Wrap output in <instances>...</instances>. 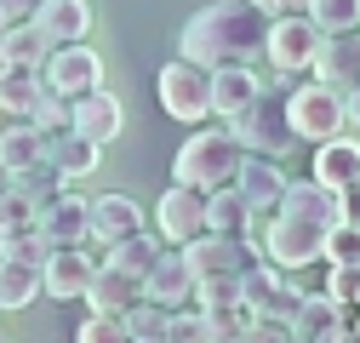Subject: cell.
<instances>
[{
    "label": "cell",
    "mask_w": 360,
    "mask_h": 343,
    "mask_svg": "<svg viewBox=\"0 0 360 343\" xmlns=\"http://www.w3.org/2000/svg\"><path fill=\"white\" fill-rule=\"evenodd\" d=\"M326 343H360V326H354V321H343V326H338Z\"/></svg>",
    "instance_id": "45"
},
{
    "label": "cell",
    "mask_w": 360,
    "mask_h": 343,
    "mask_svg": "<svg viewBox=\"0 0 360 343\" xmlns=\"http://www.w3.org/2000/svg\"><path fill=\"white\" fill-rule=\"evenodd\" d=\"M155 218H160V235L177 240V246H195L206 235V195L189 189V183H172L155 206Z\"/></svg>",
    "instance_id": "12"
},
{
    "label": "cell",
    "mask_w": 360,
    "mask_h": 343,
    "mask_svg": "<svg viewBox=\"0 0 360 343\" xmlns=\"http://www.w3.org/2000/svg\"><path fill=\"white\" fill-rule=\"evenodd\" d=\"M40 98H46V80H40V69H0V115L29 120Z\"/></svg>",
    "instance_id": "24"
},
{
    "label": "cell",
    "mask_w": 360,
    "mask_h": 343,
    "mask_svg": "<svg viewBox=\"0 0 360 343\" xmlns=\"http://www.w3.org/2000/svg\"><path fill=\"white\" fill-rule=\"evenodd\" d=\"M12 34V18H6V6H0V40H6Z\"/></svg>",
    "instance_id": "47"
},
{
    "label": "cell",
    "mask_w": 360,
    "mask_h": 343,
    "mask_svg": "<svg viewBox=\"0 0 360 343\" xmlns=\"http://www.w3.org/2000/svg\"><path fill=\"white\" fill-rule=\"evenodd\" d=\"M0 257H6V235H0Z\"/></svg>",
    "instance_id": "49"
},
{
    "label": "cell",
    "mask_w": 360,
    "mask_h": 343,
    "mask_svg": "<svg viewBox=\"0 0 360 343\" xmlns=\"http://www.w3.org/2000/svg\"><path fill=\"white\" fill-rule=\"evenodd\" d=\"M184 264L195 269V280H246L257 269V257H252V240L200 235L195 246H184Z\"/></svg>",
    "instance_id": "10"
},
{
    "label": "cell",
    "mask_w": 360,
    "mask_h": 343,
    "mask_svg": "<svg viewBox=\"0 0 360 343\" xmlns=\"http://www.w3.org/2000/svg\"><path fill=\"white\" fill-rule=\"evenodd\" d=\"M257 98H263V80H257L252 69H217V75H212V115H223L229 126H235Z\"/></svg>",
    "instance_id": "21"
},
{
    "label": "cell",
    "mask_w": 360,
    "mask_h": 343,
    "mask_svg": "<svg viewBox=\"0 0 360 343\" xmlns=\"http://www.w3.org/2000/svg\"><path fill=\"white\" fill-rule=\"evenodd\" d=\"M343 103H349V126H360V86H354V92H349Z\"/></svg>",
    "instance_id": "46"
},
{
    "label": "cell",
    "mask_w": 360,
    "mask_h": 343,
    "mask_svg": "<svg viewBox=\"0 0 360 343\" xmlns=\"http://www.w3.org/2000/svg\"><path fill=\"white\" fill-rule=\"evenodd\" d=\"M29 126H34V132L46 138V143H58V138L69 132V103H63L58 92H46V98L34 103V115H29Z\"/></svg>",
    "instance_id": "34"
},
{
    "label": "cell",
    "mask_w": 360,
    "mask_h": 343,
    "mask_svg": "<svg viewBox=\"0 0 360 343\" xmlns=\"http://www.w3.org/2000/svg\"><path fill=\"white\" fill-rule=\"evenodd\" d=\"M29 23L46 34L52 46H80L86 29H92V6H86V0H40Z\"/></svg>",
    "instance_id": "16"
},
{
    "label": "cell",
    "mask_w": 360,
    "mask_h": 343,
    "mask_svg": "<svg viewBox=\"0 0 360 343\" xmlns=\"http://www.w3.org/2000/svg\"><path fill=\"white\" fill-rule=\"evenodd\" d=\"M0 315H6V309H0Z\"/></svg>",
    "instance_id": "52"
},
{
    "label": "cell",
    "mask_w": 360,
    "mask_h": 343,
    "mask_svg": "<svg viewBox=\"0 0 360 343\" xmlns=\"http://www.w3.org/2000/svg\"><path fill=\"white\" fill-rule=\"evenodd\" d=\"M143 343H166V337H143Z\"/></svg>",
    "instance_id": "50"
},
{
    "label": "cell",
    "mask_w": 360,
    "mask_h": 343,
    "mask_svg": "<svg viewBox=\"0 0 360 343\" xmlns=\"http://www.w3.org/2000/svg\"><path fill=\"white\" fill-rule=\"evenodd\" d=\"M343 321H349V315L332 304V297H303V309H297V321H292V337H303V343H326Z\"/></svg>",
    "instance_id": "27"
},
{
    "label": "cell",
    "mask_w": 360,
    "mask_h": 343,
    "mask_svg": "<svg viewBox=\"0 0 360 343\" xmlns=\"http://www.w3.org/2000/svg\"><path fill=\"white\" fill-rule=\"evenodd\" d=\"M252 6H257L269 23H275V18H286V0H252Z\"/></svg>",
    "instance_id": "44"
},
{
    "label": "cell",
    "mask_w": 360,
    "mask_h": 343,
    "mask_svg": "<svg viewBox=\"0 0 360 343\" xmlns=\"http://www.w3.org/2000/svg\"><path fill=\"white\" fill-rule=\"evenodd\" d=\"M303 297H309V292H297V286L286 280V269H275V264H257V269L240 280V304H246L257 321H275V326H292V321H297Z\"/></svg>",
    "instance_id": "7"
},
{
    "label": "cell",
    "mask_w": 360,
    "mask_h": 343,
    "mask_svg": "<svg viewBox=\"0 0 360 343\" xmlns=\"http://www.w3.org/2000/svg\"><path fill=\"white\" fill-rule=\"evenodd\" d=\"M326 257H332V269L338 264H360V229L354 224H338L332 240H326Z\"/></svg>",
    "instance_id": "40"
},
{
    "label": "cell",
    "mask_w": 360,
    "mask_h": 343,
    "mask_svg": "<svg viewBox=\"0 0 360 343\" xmlns=\"http://www.w3.org/2000/svg\"><path fill=\"white\" fill-rule=\"evenodd\" d=\"M75 343H138L126 326V315H92V321H80Z\"/></svg>",
    "instance_id": "35"
},
{
    "label": "cell",
    "mask_w": 360,
    "mask_h": 343,
    "mask_svg": "<svg viewBox=\"0 0 360 343\" xmlns=\"http://www.w3.org/2000/svg\"><path fill=\"white\" fill-rule=\"evenodd\" d=\"M343 224V195L326 189V183H286L281 195V212L269 218V235H263V252L275 269H303V264H321L326 257V240L332 229Z\"/></svg>",
    "instance_id": "1"
},
{
    "label": "cell",
    "mask_w": 360,
    "mask_h": 343,
    "mask_svg": "<svg viewBox=\"0 0 360 343\" xmlns=\"http://www.w3.org/2000/svg\"><path fill=\"white\" fill-rule=\"evenodd\" d=\"M166 343H223L217 337V326H212V315H184V309H177L172 315V332H166Z\"/></svg>",
    "instance_id": "37"
},
{
    "label": "cell",
    "mask_w": 360,
    "mask_h": 343,
    "mask_svg": "<svg viewBox=\"0 0 360 343\" xmlns=\"http://www.w3.org/2000/svg\"><path fill=\"white\" fill-rule=\"evenodd\" d=\"M40 292H46V286H40V269L0 264V309H29Z\"/></svg>",
    "instance_id": "31"
},
{
    "label": "cell",
    "mask_w": 360,
    "mask_h": 343,
    "mask_svg": "<svg viewBox=\"0 0 360 343\" xmlns=\"http://www.w3.org/2000/svg\"><path fill=\"white\" fill-rule=\"evenodd\" d=\"M326 297H332L338 309H360V264H338V269H332V292H326Z\"/></svg>",
    "instance_id": "39"
},
{
    "label": "cell",
    "mask_w": 360,
    "mask_h": 343,
    "mask_svg": "<svg viewBox=\"0 0 360 343\" xmlns=\"http://www.w3.org/2000/svg\"><path fill=\"white\" fill-rule=\"evenodd\" d=\"M286 120H292V138H303V143H332V138H343V126H349V103L332 92V86H321V80H303V86H292L286 92Z\"/></svg>",
    "instance_id": "4"
},
{
    "label": "cell",
    "mask_w": 360,
    "mask_h": 343,
    "mask_svg": "<svg viewBox=\"0 0 360 343\" xmlns=\"http://www.w3.org/2000/svg\"><path fill=\"white\" fill-rule=\"evenodd\" d=\"M160 109L172 120H184V126H200L212 115V75L195 69V63H184V58L166 63L160 69Z\"/></svg>",
    "instance_id": "8"
},
{
    "label": "cell",
    "mask_w": 360,
    "mask_h": 343,
    "mask_svg": "<svg viewBox=\"0 0 360 343\" xmlns=\"http://www.w3.org/2000/svg\"><path fill=\"white\" fill-rule=\"evenodd\" d=\"M6 189H12V172H6V166H0V195H6Z\"/></svg>",
    "instance_id": "48"
},
{
    "label": "cell",
    "mask_w": 360,
    "mask_h": 343,
    "mask_svg": "<svg viewBox=\"0 0 360 343\" xmlns=\"http://www.w3.org/2000/svg\"><path fill=\"white\" fill-rule=\"evenodd\" d=\"M52 155V143L34 132L29 120H12V115H0V166L12 172V183L23 178V172H34L40 160Z\"/></svg>",
    "instance_id": "17"
},
{
    "label": "cell",
    "mask_w": 360,
    "mask_h": 343,
    "mask_svg": "<svg viewBox=\"0 0 360 343\" xmlns=\"http://www.w3.org/2000/svg\"><path fill=\"white\" fill-rule=\"evenodd\" d=\"M0 6H6V18H12V23H29L40 0H0Z\"/></svg>",
    "instance_id": "42"
},
{
    "label": "cell",
    "mask_w": 360,
    "mask_h": 343,
    "mask_svg": "<svg viewBox=\"0 0 360 343\" xmlns=\"http://www.w3.org/2000/svg\"><path fill=\"white\" fill-rule=\"evenodd\" d=\"M92 275H98V264L86 252H52V264L40 269V286L63 304V297H86L92 292Z\"/></svg>",
    "instance_id": "23"
},
{
    "label": "cell",
    "mask_w": 360,
    "mask_h": 343,
    "mask_svg": "<svg viewBox=\"0 0 360 343\" xmlns=\"http://www.w3.org/2000/svg\"><path fill=\"white\" fill-rule=\"evenodd\" d=\"M240 166H246L240 138L229 132V126H212V132H195L184 149H177V160H172V183H189V189L212 195V189H229V183L240 178Z\"/></svg>",
    "instance_id": "3"
},
{
    "label": "cell",
    "mask_w": 360,
    "mask_h": 343,
    "mask_svg": "<svg viewBox=\"0 0 360 343\" xmlns=\"http://www.w3.org/2000/svg\"><path fill=\"white\" fill-rule=\"evenodd\" d=\"M52 160H58V172H63V178H86V172H98L103 149H98L92 138H80V132H63V138L52 143Z\"/></svg>",
    "instance_id": "28"
},
{
    "label": "cell",
    "mask_w": 360,
    "mask_h": 343,
    "mask_svg": "<svg viewBox=\"0 0 360 343\" xmlns=\"http://www.w3.org/2000/svg\"><path fill=\"white\" fill-rule=\"evenodd\" d=\"M131 235H143V206L131 200V195H103V200H92V240L109 252V246H120V240H131Z\"/></svg>",
    "instance_id": "15"
},
{
    "label": "cell",
    "mask_w": 360,
    "mask_h": 343,
    "mask_svg": "<svg viewBox=\"0 0 360 343\" xmlns=\"http://www.w3.org/2000/svg\"><path fill=\"white\" fill-rule=\"evenodd\" d=\"M40 235H46L58 252H80L86 240H92V200L75 195V189H63L58 200L40 206Z\"/></svg>",
    "instance_id": "11"
},
{
    "label": "cell",
    "mask_w": 360,
    "mask_h": 343,
    "mask_svg": "<svg viewBox=\"0 0 360 343\" xmlns=\"http://www.w3.org/2000/svg\"><path fill=\"white\" fill-rule=\"evenodd\" d=\"M240 343H292V326H275V321H257Z\"/></svg>",
    "instance_id": "41"
},
{
    "label": "cell",
    "mask_w": 360,
    "mask_h": 343,
    "mask_svg": "<svg viewBox=\"0 0 360 343\" xmlns=\"http://www.w3.org/2000/svg\"><path fill=\"white\" fill-rule=\"evenodd\" d=\"M69 132L92 138L98 149H103V143H115V138L126 132V109H120V98H115V92H92V98L69 103Z\"/></svg>",
    "instance_id": "13"
},
{
    "label": "cell",
    "mask_w": 360,
    "mask_h": 343,
    "mask_svg": "<svg viewBox=\"0 0 360 343\" xmlns=\"http://www.w3.org/2000/svg\"><path fill=\"white\" fill-rule=\"evenodd\" d=\"M229 132L240 138V149H252V155H263V160H281V155H292V120H286V92H275V86H263V98L229 126Z\"/></svg>",
    "instance_id": "5"
},
{
    "label": "cell",
    "mask_w": 360,
    "mask_h": 343,
    "mask_svg": "<svg viewBox=\"0 0 360 343\" xmlns=\"http://www.w3.org/2000/svg\"><path fill=\"white\" fill-rule=\"evenodd\" d=\"M195 304H200L206 315L235 309V304H240V280H195Z\"/></svg>",
    "instance_id": "38"
},
{
    "label": "cell",
    "mask_w": 360,
    "mask_h": 343,
    "mask_svg": "<svg viewBox=\"0 0 360 343\" xmlns=\"http://www.w3.org/2000/svg\"><path fill=\"white\" fill-rule=\"evenodd\" d=\"M263 40H269V18L252 0H212L184 23L177 52H184V63L217 75V69H246L263 52Z\"/></svg>",
    "instance_id": "2"
},
{
    "label": "cell",
    "mask_w": 360,
    "mask_h": 343,
    "mask_svg": "<svg viewBox=\"0 0 360 343\" xmlns=\"http://www.w3.org/2000/svg\"><path fill=\"white\" fill-rule=\"evenodd\" d=\"M34 229H40V200L12 183L6 195H0V235L12 240V235H34Z\"/></svg>",
    "instance_id": "30"
},
{
    "label": "cell",
    "mask_w": 360,
    "mask_h": 343,
    "mask_svg": "<svg viewBox=\"0 0 360 343\" xmlns=\"http://www.w3.org/2000/svg\"><path fill=\"white\" fill-rule=\"evenodd\" d=\"M309 23L321 34H360V0H309Z\"/></svg>",
    "instance_id": "32"
},
{
    "label": "cell",
    "mask_w": 360,
    "mask_h": 343,
    "mask_svg": "<svg viewBox=\"0 0 360 343\" xmlns=\"http://www.w3.org/2000/svg\"><path fill=\"white\" fill-rule=\"evenodd\" d=\"M52 252H58V246H52L46 235L34 229V235H12V240H6V257H0V264H23V269H46V264H52Z\"/></svg>",
    "instance_id": "33"
},
{
    "label": "cell",
    "mask_w": 360,
    "mask_h": 343,
    "mask_svg": "<svg viewBox=\"0 0 360 343\" xmlns=\"http://www.w3.org/2000/svg\"><path fill=\"white\" fill-rule=\"evenodd\" d=\"M40 80H46V92H58L63 103H80V98H92L103 92V58L86 46H52V58L40 63Z\"/></svg>",
    "instance_id": "6"
},
{
    "label": "cell",
    "mask_w": 360,
    "mask_h": 343,
    "mask_svg": "<svg viewBox=\"0 0 360 343\" xmlns=\"http://www.w3.org/2000/svg\"><path fill=\"white\" fill-rule=\"evenodd\" d=\"M246 229H252V206L240 200V189L229 183V189H212L206 195V235H235V240H246Z\"/></svg>",
    "instance_id": "25"
},
{
    "label": "cell",
    "mask_w": 360,
    "mask_h": 343,
    "mask_svg": "<svg viewBox=\"0 0 360 343\" xmlns=\"http://www.w3.org/2000/svg\"><path fill=\"white\" fill-rule=\"evenodd\" d=\"M240 200L252 206V218H263V212H281V195H286V172L275 160H263V155H246L240 166V178H235Z\"/></svg>",
    "instance_id": "18"
},
{
    "label": "cell",
    "mask_w": 360,
    "mask_h": 343,
    "mask_svg": "<svg viewBox=\"0 0 360 343\" xmlns=\"http://www.w3.org/2000/svg\"><path fill=\"white\" fill-rule=\"evenodd\" d=\"M343 224H354V229H360V183L343 195Z\"/></svg>",
    "instance_id": "43"
},
{
    "label": "cell",
    "mask_w": 360,
    "mask_h": 343,
    "mask_svg": "<svg viewBox=\"0 0 360 343\" xmlns=\"http://www.w3.org/2000/svg\"><path fill=\"white\" fill-rule=\"evenodd\" d=\"M143 297H149V292H143L138 275H126V269L103 264V269L92 275V292H86V304H92V315H131Z\"/></svg>",
    "instance_id": "19"
},
{
    "label": "cell",
    "mask_w": 360,
    "mask_h": 343,
    "mask_svg": "<svg viewBox=\"0 0 360 343\" xmlns=\"http://www.w3.org/2000/svg\"><path fill=\"white\" fill-rule=\"evenodd\" d=\"M52 58V40L34 23H12V34L0 40V69H40Z\"/></svg>",
    "instance_id": "26"
},
{
    "label": "cell",
    "mask_w": 360,
    "mask_h": 343,
    "mask_svg": "<svg viewBox=\"0 0 360 343\" xmlns=\"http://www.w3.org/2000/svg\"><path fill=\"white\" fill-rule=\"evenodd\" d=\"M143 292L155 297V304L160 309H184L189 304V297H195V269L184 264V252H160V264L149 269V280H143Z\"/></svg>",
    "instance_id": "20"
},
{
    "label": "cell",
    "mask_w": 360,
    "mask_h": 343,
    "mask_svg": "<svg viewBox=\"0 0 360 343\" xmlns=\"http://www.w3.org/2000/svg\"><path fill=\"white\" fill-rule=\"evenodd\" d=\"M292 343H303V337H292Z\"/></svg>",
    "instance_id": "51"
},
{
    "label": "cell",
    "mask_w": 360,
    "mask_h": 343,
    "mask_svg": "<svg viewBox=\"0 0 360 343\" xmlns=\"http://www.w3.org/2000/svg\"><path fill=\"white\" fill-rule=\"evenodd\" d=\"M126 326H131V337H138V343H143V337H166V332H172V309H160L155 297H143V304L126 315Z\"/></svg>",
    "instance_id": "36"
},
{
    "label": "cell",
    "mask_w": 360,
    "mask_h": 343,
    "mask_svg": "<svg viewBox=\"0 0 360 343\" xmlns=\"http://www.w3.org/2000/svg\"><path fill=\"white\" fill-rule=\"evenodd\" d=\"M321 46H326V34L309 23V12L297 18V12H286V18H275L269 23V40H263V52H269V63H275L281 75H297V69H314V58H321Z\"/></svg>",
    "instance_id": "9"
},
{
    "label": "cell",
    "mask_w": 360,
    "mask_h": 343,
    "mask_svg": "<svg viewBox=\"0 0 360 343\" xmlns=\"http://www.w3.org/2000/svg\"><path fill=\"white\" fill-rule=\"evenodd\" d=\"M314 80L332 86L338 98H349L360 86V34H326L321 58H314Z\"/></svg>",
    "instance_id": "14"
},
{
    "label": "cell",
    "mask_w": 360,
    "mask_h": 343,
    "mask_svg": "<svg viewBox=\"0 0 360 343\" xmlns=\"http://www.w3.org/2000/svg\"><path fill=\"white\" fill-rule=\"evenodd\" d=\"M314 183H326V189L349 195V189L360 183V143H354V138H332V143H321V149H314Z\"/></svg>",
    "instance_id": "22"
},
{
    "label": "cell",
    "mask_w": 360,
    "mask_h": 343,
    "mask_svg": "<svg viewBox=\"0 0 360 343\" xmlns=\"http://www.w3.org/2000/svg\"><path fill=\"white\" fill-rule=\"evenodd\" d=\"M109 264H115V269H126V275H138V280H149V269L160 264V240L143 229V235H131V240L109 246Z\"/></svg>",
    "instance_id": "29"
}]
</instances>
